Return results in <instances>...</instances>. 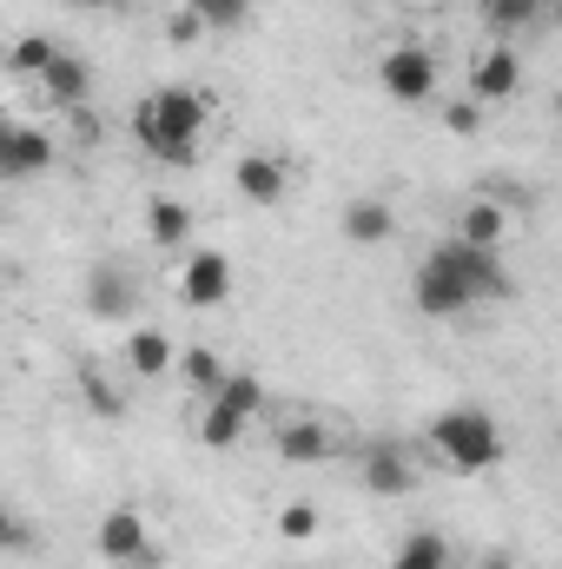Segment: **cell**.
<instances>
[{
  "label": "cell",
  "instance_id": "6da1fadb",
  "mask_svg": "<svg viewBox=\"0 0 562 569\" xmlns=\"http://www.w3.org/2000/svg\"><path fill=\"white\" fill-rule=\"evenodd\" d=\"M133 133L159 166H199V133H205V100L192 87H159L133 107Z\"/></svg>",
  "mask_w": 562,
  "mask_h": 569
},
{
  "label": "cell",
  "instance_id": "7a4b0ae2",
  "mask_svg": "<svg viewBox=\"0 0 562 569\" xmlns=\"http://www.w3.org/2000/svg\"><path fill=\"white\" fill-rule=\"evenodd\" d=\"M430 450H436L450 470H463V477H483V470H496V463L510 457L503 425H496L490 411H476V405H456V411H443V418L430 425Z\"/></svg>",
  "mask_w": 562,
  "mask_h": 569
},
{
  "label": "cell",
  "instance_id": "3957f363",
  "mask_svg": "<svg viewBox=\"0 0 562 569\" xmlns=\"http://www.w3.org/2000/svg\"><path fill=\"white\" fill-rule=\"evenodd\" d=\"M93 550H100L113 569H159V543H152V530H145V517L133 510V503H120V510L100 517Z\"/></svg>",
  "mask_w": 562,
  "mask_h": 569
},
{
  "label": "cell",
  "instance_id": "277c9868",
  "mask_svg": "<svg viewBox=\"0 0 562 569\" xmlns=\"http://www.w3.org/2000/svg\"><path fill=\"white\" fill-rule=\"evenodd\" d=\"M443 252H450V266H456V279L470 291V305H503V298H516V272L503 266V252H476V246H456V239H443Z\"/></svg>",
  "mask_w": 562,
  "mask_h": 569
},
{
  "label": "cell",
  "instance_id": "5b68a950",
  "mask_svg": "<svg viewBox=\"0 0 562 569\" xmlns=\"http://www.w3.org/2000/svg\"><path fill=\"white\" fill-rule=\"evenodd\" d=\"M411 298H418L423 318H463V311H470V291H463V279H456V266H450V252H443V246L418 266Z\"/></svg>",
  "mask_w": 562,
  "mask_h": 569
},
{
  "label": "cell",
  "instance_id": "8992f818",
  "mask_svg": "<svg viewBox=\"0 0 562 569\" xmlns=\"http://www.w3.org/2000/svg\"><path fill=\"white\" fill-rule=\"evenodd\" d=\"M47 166H53V140L40 127H27V120H7L0 113V179L20 186V179H40Z\"/></svg>",
  "mask_w": 562,
  "mask_h": 569
},
{
  "label": "cell",
  "instance_id": "52a82bcc",
  "mask_svg": "<svg viewBox=\"0 0 562 569\" xmlns=\"http://www.w3.org/2000/svg\"><path fill=\"white\" fill-rule=\"evenodd\" d=\"M378 80H384L391 100L418 107V100L436 93V60H430V47H391V53L378 60Z\"/></svg>",
  "mask_w": 562,
  "mask_h": 569
},
{
  "label": "cell",
  "instance_id": "ba28073f",
  "mask_svg": "<svg viewBox=\"0 0 562 569\" xmlns=\"http://www.w3.org/2000/svg\"><path fill=\"white\" fill-rule=\"evenodd\" d=\"M179 298L192 305V311H212V305H225L232 298V259L225 252H192L185 259V272H179Z\"/></svg>",
  "mask_w": 562,
  "mask_h": 569
},
{
  "label": "cell",
  "instance_id": "9c48e42d",
  "mask_svg": "<svg viewBox=\"0 0 562 569\" xmlns=\"http://www.w3.org/2000/svg\"><path fill=\"white\" fill-rule=\"evenodd\" d=\"M450 239H456V246H476V252H503V246H510V206H503V199H470V206H456Z\"/></svg>",
  "mask_w": 562,
  "mask_h": 569
},
{
  "label": "cell",
  "instance_id": "30bf717a",
  "mask_svg": "<svg viewBox=\"0 0 562 569\" xmlns=\"http://www.w3.org/2000/svg\"><path fill=\"white\" fill-rule=\"evenodd\" d=\"M411 483H418V470H411L404 443H391V437L364 443V490H371V497H404Z\"/></svg>",
  "mask_w": 562,
  "mask_h": 569
},
{
  "label": "cell",
  "instance_id": "8fae6325",
  "mask_svg": "<svg viewBox=\"0 0 562 569\" xmlns=\"http://www.w3.org/2000/svg\"><path fill=\"white\" fill-rule=\"evenodd\" d=\"M133 305H140V284H127L120 266H100V272L87 279V318H100V325H127Z\"/></svg>",
  "mask_w": 562,
  "mask_h": 569
},
{
  "label": "cell",
  "instance_id": "7c38bea8",
  "mask_svg": "<svg viewBox=\"0 0 562 569\" xmlns=\"http://www.w3.org/2000/svg\"><path fill=\"white\" fill-rule=\"evenodd\" d=\"M232 186H239V199H252V206H279L284 186H291V172H284V159H272V152H245L239 172H232Z\"/></svg>",
  "mask_w": 562,
  "mask_h": 569
},
{
  "label": "cell",
  "instance_id": "4fadbf2b",
  "mask_svg": "<svg viewBox=\"0 0 562 569\" xmlns=\"http://www.w3.org/2000/svg\"><path fill=\"white\" fill-rule=\"evenodd\" d=\"M40 93L53 100V107H87V93H93V67L87 60H73V53H53L47 60V73H40Z\"/></svg>",
  "mask_w": 562,
  "mask_h": 569
},
{
  "label": "cell",
  "instance_id": "5bb4252c",
  "mask_svg": "<svg viewBox=\"0 0 562 569\" xmlns=\"http://www.w3.org/2000/svg\"><path fill=\"white\" fill-rule=\"evenodd\" d=\"M470 87H476V100H510V93L523 87V60H516L510 47H490V53L476 60V73H470Z\"/></svg>",
  "mask_w": 562,
  "mask_h": 569
},
{
  "label": "cell",
  "instance_id": "9a60e30c",
  "mask_svg": "<svg viewBox=\"0 0 562 569\" xmlns=\"http://www.w3.org/2000/svg\"><path fill=\"white\" fill-rule=\"evenodd\" d=\"M391 232H398L391 199H351V206H344V239H351V246H384Z\"/></svg>",
  "mask_w": 562,
  "mask_h": 569
},
{
  "label": "cell",
  "instance_id": "2e32d148",
  "mask_svg": "<svg viewBox=\"0 0 562 569\" xmlns=\"http://www.w3.org/2000/svg\"><path fill=\"white\" fill-rule=\"evenodd\" d=\"M127 365H133V378H165V371H172V338H165L159 325H140V331L127 338Z\"/></svg>",
  "mask_w": 562,
  "mask_h": 569
},
{
  "label": "cell",
  "instance_id": "e0dca14e",
  "mask_svg": "<svg viewBox=\"0 0 562 569\" xmlns=\"http://www.w3.org/2000/svg\"><path fill=\"white\" fill-rule=\"evenodd\" d=\"M145 239H152V246H185V239H192V206L152 199V206H145Z\"/></svg>",
  "mask_w": 562,
  "mask_h": 569
},
{
  "label": "cell",
  "instance_id": "ac0fdd59",
  "mask_svg": "<svg viewBox=\"0 0 562 569\" xmlns=\"http://www.w3.org/2000/svg\"><path fill=\"white\" fill-rule=\"evenodd\" d=\"M172 7H185L205 33H239L252 20V0H172Z\"/></svg>",
  "mask_w": 562,
  "mask_h": 569
},
{
  "label": "cell",
  "instance_id": "d6986e66",
  "mask_svg": "<svg viewBox=\"0 0 562 569\" xmlns=\"http://www.w3.org/2000/svg\"><path fill=\"white\" fill-rule=\"evenodd\" d=\"M391 569H450V537H436V530H411V537L398 543Z\"/></svg>",
  "mask_w": 562,
  "mask_h": 569
},
{
  "label": "cell",
  "instance_id": "ffe728a7",
  "mask_svg": "<svg viewBox=\"0 0 562 569\" xmlns=\"http://www.w3.org/2000/svg\"><path fill=\"white\" fill-rule=\"evenodd\" d=\"M279 457L284 463H324V457H331V430L324 425H284L279 430Z\"/></svg>",
  "mask_w": 562,
  "mask_h": 569
},
{
  "label": "cell",
  "instance_id": "44dd1931",
  "mask_svg": "<svg viewBox=\"0 0 562 569\" xmlns=\"http://www.w3.org/2000/svg\"><path fill=\"white\" fill-rule=\"evenodd\" d=\"M239 437H245V418L225 411L219 398H205V411H199V443H205V450H232Z\"/></svg>",
  "mask_w": 562,
  "mask_h": 569
},
{
  "label": "cell",
  "instance_id": "7402d4cb",
  "mask_svg": "<svg viewBox=\"0 0 562 569\" xmlns=\"http://www.w3.org/2000/svg\"><path fill=\"white\" fill-rule=\"evenodd\" d=\"M172 365H179V378H185L192 391H205V398H212V391H219V378H225V365H219L205 345H192V351H172Z\"/></svg>",
  "mask_w": 562,
  "mask_h": 569
},
{
  "label": "cell",
  "instance_id": "603a6c76",
  "mask_svg": "<svg viewBox=\"0 0 562 569\" xmlns=\"http://www.w3.org/2000/svg\"><path fill=\"white\" fill-rule=\"evenodd\" d=\"M212 398H219V405H225V411H239V418H252V411H259V405H265V385H259V378H252V371H225V378H219V391H212Z\"/></svg>",
  "mask_w": 562,
  "mask_h": 569
},
{
  "label": "cell",
  "instance_id": "cb8c5ba5",
  "mask_svg": "<svg viewBox=\"0 0 562 569\" xmlns=\"http://www.w3.org/2000/svg\"><path fill=\"white\" fill-rule=\"evenodd\" d=\"M483 20H490L496 33H523V27L543 20V7H536V0H483Z\"/></svg>",
  "mask_w": 562,
  "mask_h": 569
},
{
  "label": "cell",
  "instance_id": "d4e9b609",
  "mask_svg": "<svg viewBox=\"0 0 562 569\" xmlns=\"http://www.w3.org/2000/svg\"><path fill=\"white\" fill-rule=\"evenodd\" d=\"M53 53H60V47H53L47 33H27V40H13V73H27V80H40Z\"/></svg>",
  "mask_w": 562,
  "mask_h": 569
},
{
  "label": "cell",
  "instance_id": "484cf974",
  "mask_svg": "<svg viewBox=\"0 0 562 569\" xmlns=\"http://www.w3.org/2000/svg\"><path fill=\"white\" fill-rule=\"evenodd\" d=\"M80 391H87V405H93L100 418H120V411H127L120 385H113V378H100V371H87V378H80Z\"/></svg>",
  "mask_w": 562,
  "mask_h": 569
},
{
  "label": "cell",
  "instance_id": "4316f807",
  "mask_svg": "<svg viewBox=\"0 0 562 569\" xmlns=\"http://www.w3.org/2000/svg\"><path fill=\"white\" fill-rule=\"evenodd\" d=\"M279 537L284 543H311V537H318V510H311V503H284L279 510Z\"/></svg>",
  "mask_w": 562,
  "mask_h": 569
},
{
  "label": "cell",
  "instance_id": "83f0119b",
  "mask_svg": "<svg viewBox=\"0 0 562 569\" xmlns=\"http://www.w3.org/2000/svg\"><path fill=\"white\" fill-rule=\"evenodd\" d=\"M443 127H450L456 140H470V133H483V113H476V100H463V107H450V113H443Z\"/></svg>",
  "mask_w": 562,
  "mask_h": 569
},
{
  "label": "cell",
  "instance_id": "f1b7e54d",
  "mask_svg": "<svg viewBox=\"0 0 562 569\" xmlns=\"http://www.w3.org/2000/svg\"><path fill=\"white\" fill-rule=\"evenodd\" d=\"M0 550H33V530H27L7 503H0Z\"/></svg>",
  "mask_w": 562,
  "mask_h": 569
},
{
  "label": "cell",
  "instance_id": "f546056e",
  "mask_svg": "<svg viewBox=\"0 0 562 569\" xmlns=\"http://www.w3.org/2000/svg\"><path fill=\"white\" fill-rule=\"evenodd\" d=\"M199 33H205V27H199V20H192V13H185V7H179V13H172V20H165V40H172V47H192V40H199Z\"/></svg>",
  "mask_w": 562,
  "mask_h": 569
},
{
  "label": "cell",
  "instance_id": "4dcf8cb0",
  "mask_svg": "<svg viewBox=\"0 0 562 569\" xmlns=\"http://www.w3.org/2000/svg\"><path fill=\"white\" fill-rule=\"evenodd\" d=\"M476 569H516V557H510V550H490V557H483Z\"/></svg>",
  "mask_w": 562,
  "mask_h": 569
},
{
  "label": "cell",
  "instance_id": "1f68e13d",
  "mask_svg": "<svg viewBox=\"0 0 562 569\" xmlns=\"http://www.w3.org/2000/svg\"><path fill=\"white\" fill-rule=\"evenodd\" d=\"M430 7H463V0H430Z\"/></svg>",
  "mask_w": 562,
  "mask_h": 569
},
{
  "label": "cell",
  "instance_id": "d6a6232c",
  "mask_svg": "<svg viewBox=\"0 0 562 569\" xmlns=\"http://www.w3.org/2000/svg\"><path fill=\"white\" fill-rule=\"evenodd\" d=\"M536 7H543V13H550V7H562V0H536Z\"/></svg>",
  "mask_w": 562,
  "mask_h": 569
},
{
  "label": "cell",
  "instance_id": "836d02e7",
  "mask_svg": "<svg viewBox=\"0 0 562 569\" xmlns=\"http://www.w3.org/2000/svg\"><path fill=\"white\" fill-rule=\"evenodd\" d=\"M80 7H107V0H80Z\"/></svg>",
  "mask_w": 562,
  "mask_h": 569
}]
</instances>
